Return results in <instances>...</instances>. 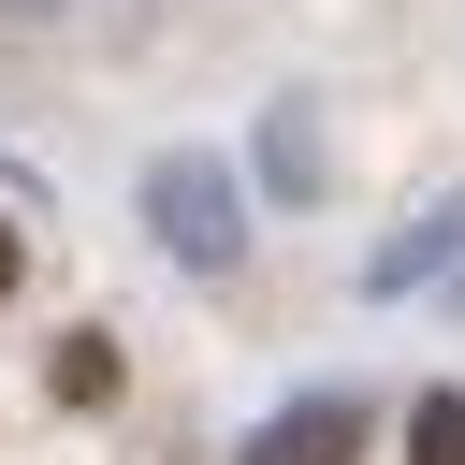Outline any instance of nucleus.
<instances>
[{"label":"nucleus","instance_id":"obj_3","mask_svg":"<svg viewBox=\"0 0 465 465\" xmlns=\"http://www.w3.org/2000/svg\"><path fill=\"white\" fill-rule=\"evenodd\" d=\"M407 450H421V465H465V407H450V392H436V407H421V421H407Z\"/></svg>","mask_w":465,"mask_h":465},{"label":"nucleus","instance_id":"obj_1","mask_svg":"<svg viewBox=\"0 0 465 465\" xmlns=\"http://www.w3.org/2000/svg\"><path fill=\"white\" fill-rule=\"evenodd\" d=\"M349 450H363V407L349 392H320V407H291V421L247 436V465H349Z\"/></svg>","mask_w":465,"mask_h":465},{"label":"nucleus","instance_id":"obj_4","mask_svg":"<svg viewBox=\"0 0 465 465\" xmlns=\"http://www.w3.org/2000/svg\"><path fill=\"white\" fill-rule=\"evenodd\" d=\"M15 276H29V247H15V232H0V291H15Z\"/></svg>","mask_w":465,"mask_h":465},{"label":"nucleus","instance_id":"obj_2","mask_svg":"<svg viewBox=\"0 0 465 465\" xmlns=\"http://www.w3.org/2000/svg\"><path fill=\"white\" fill-rule=\"evenodd\" d=\"M58 392H73V407H102V392H116V349H102V334H73V349H58Z\"/></svg>","mask_w":465,"mask_h":465}]
</instances>
